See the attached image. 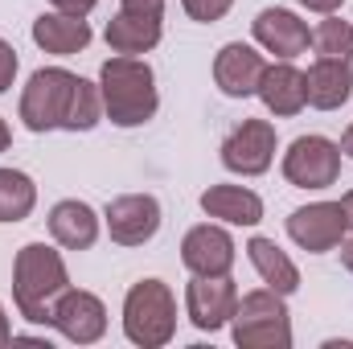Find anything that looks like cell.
<instances>
[{"instance_id":"obj_16","label":"cell","mask_w":353,"mask_h":349,"mask_svg":"<svg viewBox=\"0 0 353 349\" xmlns=\"http://www.w3.org/2000/svg\"><path fill=\"white\" fill-rule=\"evenodd\" d=\"M161 21L165 17H148V12H132V8H119L111 21H107V46L111 54H128V58H140L148 50H157L161 41Z\"/></svg>"},{"instance_id":"obj_12","label":"cell","mask_w":353,"mask_h":349,"mask_svg":"<svg viewBox=\"0 0 353 349\" xmlns=\"http://www.w3.org/2000/svg\"><path fill=\"white\" fill-rule=\"evenodd\" d=\"M263 70H267L263 54L255 46H243V41L222 46L218 58H214V83L226 99H251L263 83Z\"/></svg>"},{"instance_id":"obj_9","label":"cell","mask_w":353,"mask_h":349,"mask_svg":"<svg viewBox=\"0 0 353 349\" xmlns=\"http://www.w3.org/2000/svg\"><path fill=\"white\" fill-rule=\"evenodd\" d=\"M275 161V123L271 119H243L222 140V165L239 177H259Z\"/></svg>"},{"instance_id":"obj_8","label":"cell","mask_w":353,"mask_h":349,"mask_svg":"<svg viewBox=\"0 0 353 349\" xmlns=\"http://www.w3.org/2000/svg\"><path fill=\"white\" fill-rule=\"evenodd\" d=\"M239 308V288L230 275H193L185 288V312L201 333H218L222 325H230Z\"/></svg>"},{"instance_id":"obj_11","label":"cell","mask_w":353,"mask_h":349,"mask_svg":"<svg viewBox=\"0 0 353 349\" xmlns=\"http://www.w3.org/2000/svg\"><path fill=\"white\" fill-rule=\"evenodd\" d=\"M111 243L119 247H144L161 230V201L152 193H123L107 206L103 214Z\"/></svg>"},{"instance_id":"obj_1","label":"cell","mask_w":353,"mask_h":349,"mask_svg":"<svg viewBox=\"0 0 353 349\" xmlns=\"http://www.w3.org/2000/svg\"><path fill=\"white\" fill-rule=\"evenodd\" d=\"M103 119V94L83 74L41 66L21 90V123L29 132H90Z\"/></svg>"},{"instance_id":"obj_27","label":"cell","mask_w":353,"mask_h":349,"mask_svg":"<svg viewBox=\"0 0 353 349\" xmlns=\"http://www.w3.org/2000/svg\"><path fill=\"white\" fill-rule=\"evenodd\" d=\"M50 4H54L58 12H70V17H87L99 0H50Z\"/></svg>"},{"instance_id":"obj_26","label":"cell","mask_w":353,"mask_h":349,"mask_svg":"<svg viewBox=\"0 0 353 349\" xmlns=\"http://www.w3.org/2000/svg\"><path fill=\"white\" fill-rule=\"evenodd\" d=\"M119 8H132V12H148V17H165V0H119Z\"/></svg>"},{"instance_id":"obj_23","label":"cell","mask_w":353,"mask_h":349,"mask_svg":"<svg viewBox=\"0 0 353 349\" xmlns=\"http://www.w3.org/2000/svg\"><path fill=\"white\" fill-rule=\"evenodd\" d=\"M312 46H316V54H321V58L353 62V25H350V21H341L337 12H329V17L316 25Z\"/></svg>"},{"instance_id":"obj_6","label":"cell","mask_w":353,"mask_h":349,"mask_svg":"<svg viewBox=\"0 0 353 349\" xmlns=\"http://www.w3.org/2000/svg\"><path fill=\"white\" fill-rule=\"evenodd\" d=\"M283 177L296 189H329L341 177V144L329 136H300L283 152Z\"/></svg>"},{"instance_id":"obj_25","label":"cell","mask_w":353,"mask_h":349,"mask_svg":"<svg viewBox=\"0 0 353 349\" xmlns=\"http://www.w3.org/2000/svg\"><path fill=\"white\" fill-rule=\"evenodd\" d=\"M12 79H17V50L0 37V94L12 87Z\"/></svg>"},{"instance_id":"obj_15","label":"cell","mask_w":353,"mask_h":349,"mask_svg":"<svg viewBox=\"0 0 353 349\" xmlns=\"http://www.w3.org/2000/svg\"><path fill=\"white\" fill-rule=\"evenodd\" d=\"M304 94H308V107H316V111L345 107L353 94V62L316 58L308 66V74H304Z\"/></svg>"},{"instance_id":"obj_4","label":"cell","mask_w":353,"mask_h":349,"mask_svg":"<svg viewBox=\"0 0 353 349\" xmlns=\"http://www.w3.org/2000/svg\"><path fill=\"white\" fill-rule=\"evenodd\" d=\"M123 333L140 349H161L176 333V300L165 279H140L123 296Z\"/></svg>"},{"instance_id":"obj_28","label":"cell","mask_w":353,"mask_h":349,"mask_svg":"<svg viewBox=\"0 0 353 349\" xmlns=\"http://www.w3.org/2000/svg\"><path fill=\"white\" fill-rule=\"evenodd\" d=\"M296 4H304L308 12H325V17H329V12H337L345 0H296Z\"/></svg>"},{"instance_id":"obj_30","label":"cell","mask_w":353,"mask_h":349,"mask_svg":"<svg viewBox=\"0 0 353 349\" xmlns=\"http://www.w3.org/2000/svg\"><path fill=\"white\" fill-rule=\"evenodd\" d=\"M12 341V329H8V317H4V304H0V346Z\"/></svg>"},{"instance_id":"obj_13","label":"cell","mask_w":353,"mask_h":349,"mask_svg":"<svg viewBox=\"0 0 353 349\" xmlns=\"http://www.w3.org/2000/svg\"><path fill=\"white\" fill-rule=\"evenodd\" d=\"M181 263L193 275H230V267H234V239L222 226L201 222V226H193L181 239Z\"/></svg>"},{"instance_id":"obj_5","label":"cell","mask_w":353,"mask_h":349,"mask_svg":"<svg viewBox=\"0 0 353 349\" xmlns=\"http://www.w3.org/2000/svg\"><path fill=\"white\" fill-rule=\"evenodd\" d=\"M230 329H234L239 349H292V317H288V304L275 288L239 296Z\"/></svg>"},{"instance_id":"obj_20","label":"cell","mask_w":353,"mask_h":349,"mask_svg":"<svg viewBox=\"0 0 353 349\" xmlns=\"http://www.w3.org/2000/svg\"><path fill=\"white\" fill-rule=\"evenodd\" d=\"M33 41L46 54L70 58V54H79V50L90 46V25L83 17H70V12H41L33 21Z\"/></svg>"},{"instance_id":"obj_29","label":"cell","mask_w":353,"mask_h":349,"mask_svg":"<svg viewBox=\"0 0 353 349\" xmlns=\"http://www.w3.org/2000/svg\"><path fill=\"white\" fill-rule=\"evenodd\" d=\"M341 263H345V271L353 275V239H341Z\"/></svg>"},{"instance_id":"obj_19","label":"cell","mask_w":353,"mask_h":349,"mask_svg":"<svg viewBox=\"0 0 353 349\" xmlns=\"http://www.w3.org/2000/svg\"><path fill=\"white\" fill-rule=\"evenodd\" d=\"M263 99V107L271 115L288 119V115H300L308 107V94H304V70H296L292 62H275L263 70V83L255 90Z\"/></svg>"},{"instance_id":"obj_2","label":"cell","mask_w":353,"mask_h":349,"mask_svg":"<svg viewBox=\"0 0 353 349\" xmlns=\"http://www.w3.org/2000/svg\"><path fill=\"white\" fill-rule=\"evenodd\" d=\"M99 94H103V115L115 128H140L157 115L161 94H157V74L144 58H107L99 70Z\"/></svg>"},{"instance_id":"obj_3","label":"cell","mask_w":353,"mask_h":349,"mask_svg":"<svg viewBox=\"0 0 353 349\" xmlns=\"http://www.w3.org/2000/svg\"><path fill=\"white\" fill-rule=\"evenodd\" d=\"M70 288L66 263L54 247L46 243H25L12 259V300L17 312L33 325H50V308L54 300Z\"/></svg>"},{"instance_id":"obj_32","label":"cell","mask_w":353,"mask_h":349,"mask_svg":"<svg viewBox=\"0 0 353 349\" xmlns=\"http://www.w3.org/2000/svg\"><path fill=\"white\" fill-rule=\"evenodd\" d=\"M341 210H345V218H350V230H353V189L341 197Z\"/></svg>"},{"instance_id":"obj_17","label":"cell","mask_w":353,"mask_h":349,"mask_svg":"<svg viewBox=\"0 0 353 349\" xmlns=\"http://www.w3.org/2000/svg\"><path fill=\"white\" fill-rule=\"evenodd\" d=\"M201 210L230 226H259L263 222V197L247 185H210L201 193Z\"/></svg>"},{"instance_id":"obj_10","label":"cell","mask_w":353,"mask_h":349,"mask_svg":"<svg viewBox=\"0 0 353 349\" xmlns=\"http://www.w3.org/2000/svg\"><path fill=\"white\" fill-rule=\"evenodd\" d=\"M50 325L74 341V346H94L103 333H107V308L94 292H83V288H66L54 308H50Z\"/></svg>"},{"instance_id":"obj_21","label":"cell","mask_w":353,"mask_h":349,"mask_svg":"<svg viewBox=\"0 0 353 349\" xmlns=\"http://www.w3.org/2000/svg\"><path fill=\"white\" fill-rule=\"evenodd\" d=\"M247 259L259 271V279H263L267 288H275L279 296H292V292L300 288V267L288 259V251H279V247H275L271 239H263V235H255V239L247 243Z\"/></svg>"},{"instance_id":"obj_14","label":"cell","mask_w":353,"mask_h":349,"mask_svg":"<svg viewBox=\"0 0 353 349\" xmlns=\"http://www.w3.org/2000/svg\"><path fill=\"white\" fill-rule=\"evenodd\" d=\"M251 29H255V41L263 46L267 54H275L279 62L300 58V54L308 50V41H312L308 21H300L292 8H263V12L251 21Z\"/></svg>"},{"instance_id":"obj_31","label":"cell","mask_w":353,"mask_h":349,"mask_svg":"<svg viewBox=\"0 0 353 349\" xmlns=\"http://www.w3.org/2000/svg\"><path fill=\"white\" fill-rule=\"evenodd\" d=\"M341 152H345V157L353 161V123L345 128V136H341Z\"/></svg>"},{"instance_id":"obj_22","label":"cell","mask_w":353,"mask_h":349,"mask_svg":"<svg viewBox=\"0 0 353 349\" xmlns=\"http://www.w3.org/2000/svg\"><path fill=\"white\" fill-rule=\"evenodd\" d=\"M37 206V185L21 169H0V222H25Z\"/></svg>"},{"instance_id":"obj_7","label":"cell","mask_w":353,"mask_h":349,"mask_svg":"<svg viewBox=\"0 0 353 349\" xmlns=\"http://www.w3.org/2000/svg\"><path fill=\"white\" fill-rule=\"evenodd\" d=\"M345 230H350V218H345L341 201H312V206H300L288 214V235L308 255H325V251L341 247Z\"/></svg>"},{"instance_id":"obj_33","label":"cell","mask_w":353,"mask_h":349,"mask_svg":"<svg viewBox=\"0 0 353 349\" xmlns=\"http://www.w3.org/2000/svg\"><path fill=\"white\" fill-rule=\"evenodd\" d=\"M8 144H12V132H8V123H4V119H0V152H4V148H8Z\"/></svg>"},{"instance_id":"obj_18","label":"cell","mask_w":353,"mask_h":349,"mask_svg":"<svg viewBox=\"0 0 353 349\" xmlns=\"http://www.w3.org/2000/svg\"><path fill=\"white\" fill-rule=\"evenodd\" d=\"M50 235L66 251H90L94 239H99V214L90 210L87 201L66 197V201H58L50 210Z\"/></svg>"},{"instance_id":"obj_24","label":"cell","mask_w":353,"mask_h":349,"mask_svg":"<svg viewBox=\"0 0 353 349\" xmlns=\"http://www.w3.org/2000/svg\"><path fill=\"white\" fill-rule=\"evenodd\" d=\"M181 4H185V12H189L193 21L214 25V21H222V17L230 12V4H234V0H181Z\"/></svg>"}]
</instances>
